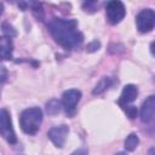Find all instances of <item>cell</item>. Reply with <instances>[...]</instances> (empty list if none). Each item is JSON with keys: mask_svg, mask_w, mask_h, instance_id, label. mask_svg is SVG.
I'll list each match as a JSON object with an SVG mask.
<instances>
[{"mask_svg": "<svg viewBox=\"0 0 155 155\" xmlns=\"http://www.w3.org/2000/svg\"><path fill=\"white\" fill-rule=\"evenodd\" d=\"M48 29L54 41L64 48H76L81 45L84 36L78 29L74 19L52 18L48 22Z\"/></svg>", "mask_w": 155, "mask_h": 155, "instance_id": "1", "label": "cell"}, {"mask_svg": "<svg viewBox=\"0 0 155 155\" xmlns=\"http://www.w3.org/2000/svg\"><path fill=\"white\" fill-rule=\"evenodd\" d=\"M42 122V111L38 107L28 108L22 111L19 116L21 128L28 134H35Z\"/></svg>", "mask_w": 155, "mask_h": 155, "instance_id": "2", "label": "cell"}, {"mask_svg": "<svg viewBox=\"0 0 155 155\" xmlns=\"http://www.w3.org/2000/svg\"><path fill=\"white\" fill-rule=\"evenodd\" d=\"M105 13H107V19L110 24H117L124 19L126 10L121 1L113 0L107 4Z\"/></svg>", "mask_w": 155, "mask_h": 155, "instance_id": "3", "label": "cell"}, {"mask_svg": "<svg viewBox=\"0 0 155 155\" xmlns=\"http://www.w3.org/2000/svg\"><path fill=\"white\" fill-rule=\"evenodd\" d=\"M0 133L10 144H15L17 142V137L12 127L11 117L6 109H1L0 111Z\"/></svg>", "mask_w": 155, "mask_h": 155, "instance_id": "4", "label": "cell"}, {"mask_svg": "<svg viewBox=\"0 0 155 155\" xmlns=\"http://www.w3.org/2000/svg\"><path fill=\"white\" fill-rule=\"evenodd\" d=\"M80 99H81V92L76 88L67 90L63 93V96H62V107L69 116L74 115L76 105H78Z\"/></svg>", "mask_w": 155, "mask_h": 155, "instance_id": "5", "label": "cell"}, {"mask_svg": "<svg viewBox=\"0 0 155 155\" xmlns=\"http://www.w3.org/2000/svg\"><path fill=\"white\" fill-rule=\"evenodd\" d=\"M136 23H137V29L140 33L150 31L155 25V12L150 8L142 10L136 17Z\"/></svg>", "mask_w": 155, "mask_h": 155, "instance_id": "6", "label": "cell"}, {"mask_svg": "<svg viewBox=\"0 0 155 155\" xmlns=\"http://www.w3.org/2000/svg\"><path fill=\"white\" fill-rule=\"evenodd\" d=\"M69 132V127L67 125H59V126H54L52 127L47 136L51 139V142L57 147V148H63L67 140V136Z\"/></svg>", "mask_w": 155, "mask_h": 155, "instance_id": "7", "label": "cell"}, {"mask_svg": "<svg viewBox=\"0 0 155 155\" xmlns=\"http://www.w3.org/2000/svg\"><path fill=\"white\" fill-rule=\"evenodd\" d=\"M138 96V88L130 84V85H126L124 88H122V92H121V96H120V99H119V104L120 107L124 109L126 107L130 105V103H132L133 101H136Z\"/></svg>", "mask_w": 155, "mask_h": 155, "instance_id": "8", "label": "cell"}, {"mask_svg": "<svg viewBox=\"0 0 155 155\" xmlns=\"http://www.w3.org/2000/svg\"><path fill=\"white\" fill-rule=\"evenodd\" d=\"M155 115V96H149L142 104L140 120L143 122H150Z\"/></svg>", "mask_w": 155, "mask_h": 155, "instance_id": "9", "label": "cell"}, {"mask_svg": "<svg viewBox=\"0 0 155 155\" xmlns=\"http://www.w3.org/2000/svg\"><path fill=\"white\" fill-rule=\"evenodd\" d=\"M12 41L10 38H6V36H2L1 38V58L4 61L6 59H10L12 57Z\"/></svg>", "mask_w": 155, "mask_h": 155, "instance_id": "10", "label": "cell"}, {"mask_svg": "<svg viewBox=\"0 0 155 155\" xmlns=\"http://www.w3.org/2000/svg\"><path fill=\"white\" fill-rule=\"evenodd\" d=\"M110 84H111V79L110 78H108V76H105V78H103V79H101L99 80V82L96 85V87L93 88V94H99V93H102V92H104L109 86H110Z\"/></svg>", "mask_w": 155, "mask_h": 155, "instance_id": "11", "label": "cell"}, {"mask_svg": "<svg viewBox=\"0 0 155 155\" xmlns=\"http://www.w3.org/2000/svg\"><path fill=\"white\" fill-rule=\"evenodd\" d=\"M139 143V139H138V136L136 133H131L126 139H125V149L127 151H133L137 145Z\"/></svg>", "mask_w": 155, "mask_h": 155, "instance_id": "12", "label": "cell"}, {"mask_svg": "<svg viewBox=\"0 0 155 155\" xmlns=\"http://www.w3.org/2000/svg\"><path fill=\"white\" fill-rule=\"evenodd\" d=\"M46 110H47L48 114L54 115V114L59 113V110H61V103H59L58 101H56V99H52V101H50V102L47 103Z\"/></svg>", "mask_w": 155, "mask_h": 155, "instance_id": "13", "label": "cell"}, {"mask_svg": "<svg viewBox=\"0 0 155 155\" xmlns=\"http://www.w3.org/2000/svg\"><path fill=\"white\" fill-rule=\"evenodd\" d=\"M2 34L6 36V38H12V36H16V30L13 29L12 25H10L8 23L4 22L2 23Z\"/></svg>", "mask_w": 155, "mask_h": 155, "instance_id": "14", "label": "cell"}, {"mask_svg": "<svg viewBox=\"0 0 155 155\" xmlns=\"http://www.w3.org/2000/svg\"><path fill=\"white\" fill-rule=\"evenodd\" d=\"M124 110L126 111V114L128 115V117H134L136 116V114H137V109L133 107V105H128V107H126V108H124Z\"/></svg>", "mask_w": 155, "mask_h": 155, "instance_id": "15", "label": "cell"}, {"mask_svg": "<svg viewBox=\"0 0 155 155\" xmlns=\"http://www.w3.org/2000/svg\"><path fill=\"white\" fill-rule=\"evenodd\" d=\"M99 46H101V44H99L98 41H92V42L87 46V51H90V52L96 51V50H98V48H99Z\"/></svg>", "mask_w": 155, "mask_h": 155, "instance_id": "16", "label": "cell"}, {"mask_svg": "<svg viewBox=\"0 0 155 155\" xmlns=\"http://www.w3.org/2000/svg\"><path fill=\"white\" fill-rule=\"evenodd\" d=\"M70 155H87V149H85V148H80V149L73 151Z\"/></svg>", "mask_w": 155, "mask_h": 155, "instance_id": "17", "label": "cell"}, {"mask_svg": "<svg viewBox=\"0 0 155 155\" xmlns=\"http://www.w3.org/2000/svg\"><path fill=\"white\" fill-rule=\"evenodd\" d=\"M6 79V73H5V67H1V81L4 82Z\"/></svg>", "mask_w": 155, "mask_h": 155, "instance_id": "18", "label": "cell"}, {"mask_svg": "<svg viewBox=\"0 0 155 155\" xmlns=\"http://www.w3.org/2000/svg\"><path fill=\"white\" fill-rule=\"evenodd\" d=\"M150 51H151V53L155 56V41L151 42V45H150Z\"/></svg>", "mask_w": 155, "mask_h": 155, "instance_id": "19", "label": "cell"}, {"mask_svg": "<svg viewBox=\"0 0 155 155\" xmlns=\"http://www.w3.org/2000/svg\"><path fill=\"white\" fill-rule=\"evenodd\" d=\"M115 155H127V154L124 153V151H120V153H117V154H115Z\"/></svg>", "mask_w": 155, "mask_h": 155, "instance_id": "20", "label": "cell"}]
</instances>
